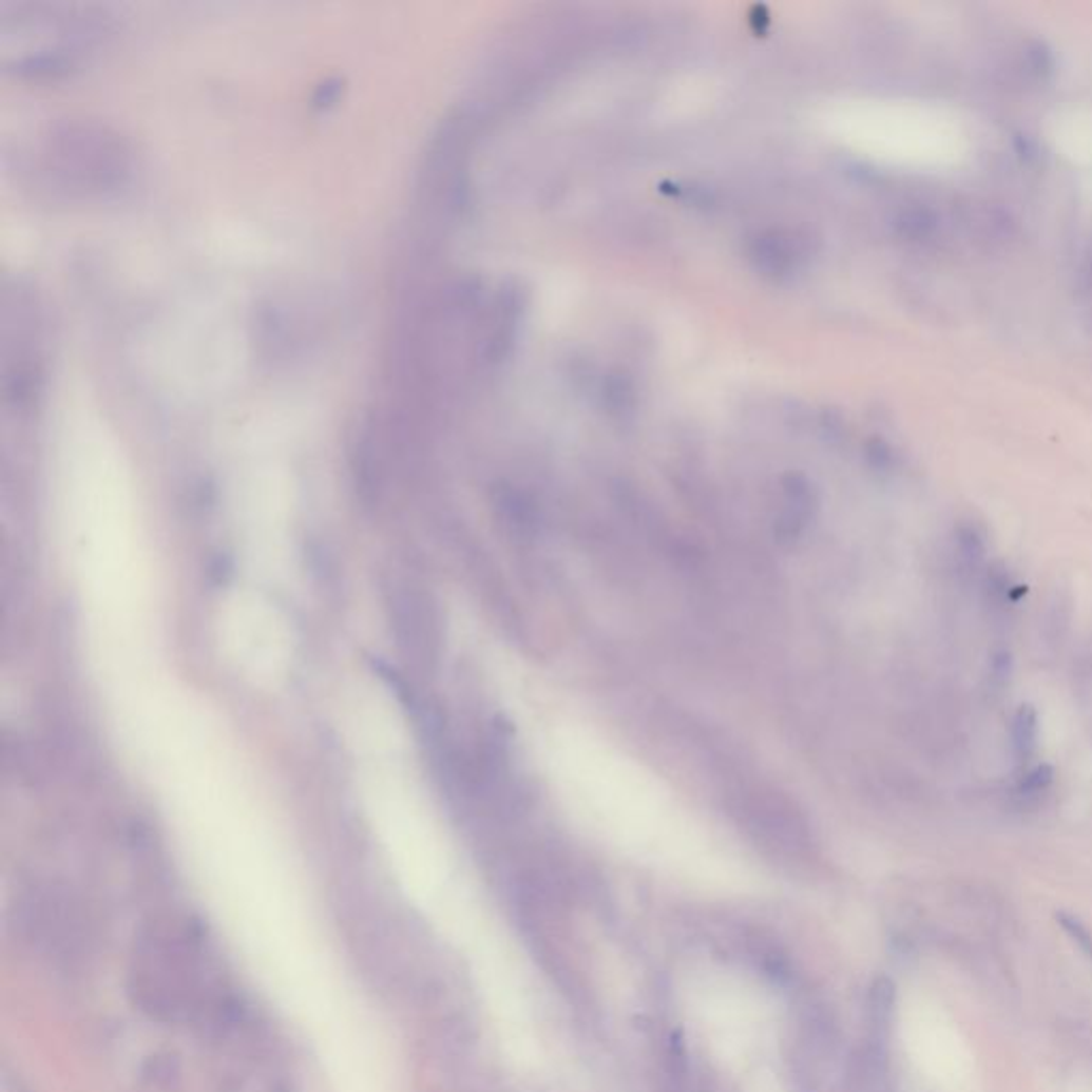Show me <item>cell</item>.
<instances>
[{
	"instance_id": "cell-12",
	"label": "cell",
	"mask_w": 1092,
	"mask_h": 1092,
	"mask_svg": "<svg viewBox=\"0 0 1092 1092\" xmlns=\"http://www.w3.org/2000/svg\"><path fill=\"white\" fill-rule=\"evenodd\" d=\"M212 574L216 576V580H218V582H225V578L231 574V566L227 563V559H225V557H218V559L214 561V566H212Z\"/></svg>"
},
{
	"instance_id": "cell-11",
	"label": "cell",
	"mask_w": 1092,
	"mask_h": 1092,
	"mask_svg": "<svg viewBox=\"0 0 1092 1092\" xmlns=\"http://www.w3.org/2000/svg\"><path fill=\"white\" fill-rule=\"evenodd\" d=\"M1081 290L1086 296L1088 310L1092 312V256L1088 258V263L1084 265V271H1081Z\"/></svg>"
},
{
	"instance_id": "cell-1",
	"label": "cell",
	"mask_w": 1092,
	"mask_h": 1092,
	"mask_svg": "<svg viewBox=\"0 0 1092 1092\" xmlns=\"http://www.w3.org/2000/svg\"><path fill=\"white\" fill-rule=\"evenodd\" d=\"M386 605L402 651L417 664L432 662L436 657L438 626L425 595L408 582L395 580L386 587Z\"/></svg>"
},
{
	"instance_id": "cell-9",
	"label": "cell",
	"mask_w": 1092,
	"mask_h": 1092,
	"mask_svg": "<svg viewBox=\"0 0 1092 1092\" xmlns=\"http://www.w3.org/2000/svg\"><path fill=\"white\" fill-rule=\"evenodd\" d=\"M1056 920H1058V924L1062 926V931H1065L1069 937H1073V941H1075V943H1077V945H1079V947H1081V950L1092 958V933H1090V931H1088V928H1086L1077 918H1073V916H1069V914H1065V912L1056 914Z\"/></svg>"
},
{
	"instance_id": "cell-6",
	"label": "cell",
	"mask_w": 1092,
	"mask_h": 1092,
	"mask_svg": "<svg viewBox=\"0 0 1092 1092\" xmlns=\"http://www.w3.org/2000/svg\"><path fill=\"white\" fill-rule=\"evenodd\" d=\"M1069 621H1071V602L1067 598V593L1058 591L1054 598L1050 600L1048 605V611L1043 615V621H1041V636H1043V645L1046 647H1060L1065 643V636L1069 632Z\"/></svg>"
},
{
	"instance_id": "cell-13",
	"label": "cell",
	"mask_w": 1092,
	"mask_h": 1092,
	"mask_svg": "<svg viewBox=\"0 0 1092 1092\" xmlns=\"http://www.w3.org/2000/svg\"><path fill=\"white\" fill-rule=\"evenodd\" d=\"M3 1088H5V1092H14V1084H12V1081H9V1077H5V1081H3ZM16 1092H24V1090H22V1088H20V1084H18V1088H16Z\"/></svg>"
},
{
	"instance_id": "cell-10",
	"label": "cell",
	"mask_w": 1092,
	"mask_h": 1092,
	"mask_svg": "<svg viewBox=\"0 0 1092 1092\" xmlns=\"http://www.w3.org/2000/svg\"><path fill=\"white\" fill-rule=\"evenodd\" d=\"M342 92V81L340 79H327L319 85V90L314 92V98H312V106L317 110H325L329 106H333L338 101V96Z\"/></svg>"
},
{
	"instance_id": "cell-7",
	"label": "cell",
	"mask_w": 1092,
	"mask_h": 1092,
	"mask_svg": "<svg viewBox=\"0 0 1092 1092\" xmlns=\"http://www.w3.org/2000/svg\"><path fill=\"white\" fill-rule=\"evenodd\" d=\"M1014 676V655L1010 649L1001 647L990 653L988 659V674H985V687L990 696H1001V693L1010 687Z\"/></svg>"
},
{
	"instance_id": "cell-8",
	"label": "cell",
	"mask_w": 1092,
	"mask_h": 1092,
	"mask_svg": "<svg viewBox=\"0 0 1092 1092\" xmlns=\"http://www.w3.org/2000/svg\"><path fill=\"white\" fill-rule=\"evenodd\" d=\"M892 1003H895V985H892L889 979L881 977L875 981L873 992H870V1005H873L877 1020H883L887 1016V1012L892 1010Z\"/></svg>"
},
{
	"instance_id": "cell-2",
	"label": "cell",
	"mask_w": 1092,
	"mask_h": 1092,
	"mask_svg": "<svg viewBox=\"0 0 1092 1092\" xmlns=\"http://www.w3.org/2000/svg\"><path fill=\"white\" fill-rule=\"evenodd\" d=\"M952 553L960 570L977 574L988 566V530L977 519H960L952 530Z\"/></svg>"
},
{
	"instance_id": "cell-5",
	"label": "cell",
	"mask_w": 1092,
	"mask_h": 1092,
	"mask_svg": "<svg viewBox=\"0 0 1092 1092\" xmlns=\"http://www.w3.org/2000/svg\"><path fill=\"white\" fill-rule=\"evenodd\" d=\"M1054 781L1056 772L1050 764H1031L1029 768L1020 770L1018 781L1012 789V799L1018 805V809H1035L1043 803V799L1050 797Z\"/></svg>"
},
{
	"instance_id": "cell-3",
	"label": "cell",
	"mask_w": 1092,
	"mask_h": 1092,
	"mask_svg": "<svg viewBox=\"0 0 1092 1092\" xmlns=\"http://www.w3.org/2000/svg\"><path fill=\"white\" fill-rule=\"evenodd\" d=\"M981 582H983V600H985L988 609H992L999 615L1012 613L1020 605L1022 595L1027 593V587L1020 585L1014 578V574L1010 572V568L1001 561L985 566Z\"/></svg>"
},
{
	"instance_id": "cell-4",
	"label": "cell",
	"mask_w": 1092,
	"mask_h": 1092,
	"mask_svg": "<svg viewBox=\"0 0 1092 1092\" xmlns=\"http://www.w3.org/2000/svg\"><path fill=\"white\" fill-rule=\"evenodd\" d=\"M1039 749V713L1033 705H1020L1010 717V751L1018 766L1024 770L1033 764Z\"/></svg>"
}]
</instances>
